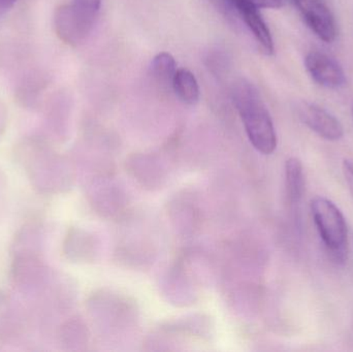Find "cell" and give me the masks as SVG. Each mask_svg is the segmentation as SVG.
Masks as SVG:
<instances>
[{
    "label": "cell",
    "mask_w": 353,
    "mask_h": 352,
    "mask_svg": "<svg viewBox=\"0 0 353 352\" xmlns=\"http://www.w3.org/2000/svg\"><path fill=\"white\" fill-rule=\"evenodd\" d=\"M230 92L252 146L261 154H273L277 148V134L257 87L246 79H239L232 84Z\"/></svg>",
    "instance_id": "obj_1"
},
{
    "label": "cell",
    "mask_w": 353,
    "mask_h": 352,
    "mask_svg": "<svg viewBox=\"0 0 353 352\" xmlns=\"http://www.w3.org/2000/svg\"><path fill=\"white\" fill-rule=\"evenodd\" d=\"M17 161L41 194H57L66 185L63 161L45 142H23L17 149Z\"/></svg>",
    "instance_id": "obj_2"
},
{
    "label": "cell",
    "mask_w": 353,
    "mask_h": 352,
    "mask_svg": "<svg viewBox=\"0 0 353 352\" xmlns=\"http://www.w3.org/2000/svg\"><path fill=\"white\" fill-rule=\"evenodd\" d=\"M103 0H72L56 10L54 28L66 45H82L94 28Z\"/></svg>",
    "instance_id": "obj_3"
},
{
    "label": "cell",
    "mask_w": 353,
    "mask_h": 352,
    "mask_svg": "<svg viewBox=\"0 0 353 352\" xmlns=\"http://www.w3.org/2000/svg\"><path fill=\"white\" fill-rule=\"evenodd\" d=\"M311 214L327 251L344 260L348 244L345 217L335 203L325 196H315L310 203Z\"/></svg>",
    "instance_id": "obj_4"
},
{
    "label": "cell",
    "mask_w": 353,
    "mask_h": 352,
    "mask_svg": "<svg viewBox=\"0 0 353 352\" xmlns=\"http://www.w3.org/2000/svg\"><path fill=\"white\" fill-rule=\"evenodd\" d=\"M212 6L230 22L242 25L252 35L261 52L272 55L274 41L263 16L250 0H209Z\"/></svg>",
    "instance_id": "obj_5"
},
{
    "label": "cell",
    "mask_w": 353,
    "mask_h": 352,
    "mask_svg": "<svg viewBox=\"0 0 353 352\" xmlns=\"http://www.w3.org/2000/svg\"><path fill=\"white\" fill-rule=\"evenodd\" d=\"M12 279L14 285L22 291L39 289L45 282V262L41 250H12Z\"/></svg>",
    "instance_id": "obj_6"
},
{
    "label": "cell",
    "mask_w": 353,
    "mask_h": 352,
    "mask_svg": "<svg viewBox=\"0 0 353 352\" xmlns=\"http://www.w3.org/2000/svg\"><path fill=\"white\" fill-rule=\"evenodd\" d=\"M298 8L308 28L325 43L338 37L337 22L331 8L323 0H290Z\"/></svg>",
    "instance_id": "obj_7"
},
{
    "label": "cell",
    "mask_w": 353,
    "mask_h": 352,
    "mask_svg": "<svg viewBox=\"0 0 353 352\" xmlns=\"http://www.w3.org/2000/svg\"><path fill=\"white\" fill-rule=\"evenodd\" d=\"M296 115L309 130L329 142H337L344 136L340 120L316 103L301 101L296 107Z\"/></svg>",
    "instance_id": "obj_8"
},
{
    "label": "cell",
    "mask_w": 353,
    "mask_h": 352,
    "mask_svg": "<svg viewBox=\"0 0 353 352\" xmlns=\"http://www.w3.org/2000/svg\"><path fill=\"white\" fill-rule=\"evenodd\" d=\"M304 63L309 76L323 88L340 89L347 83L341 64L325 52L319 50L309 52Z\"/></svg>",
    "instance_id": "obj_9"
},
{
    "label": "cell",
    "mask_w": 353,
    "mask_h": 352,
    "mask_svg": "<svg viewBox=\"0 0 353 352\" xmlns=\"http://www.w3.org/2000/svg\"><path fill=\"white\" fill-rule=\"evenodd\" d=\"M305 186L306 180L302 161L296 157H290L285 163V189L292 206L296 207L302 203Z\"/></svg>",
    "instance_id": "obj_10"
},
{
    "label": "cell",
    "mask_w": 353,
    "mask_h": 352,
    "mask_svg": "<svg viewBox=\"0 0 353 352\" xmlns=\"http://www.w3.org/2000/svg\"><path fill=\"white\" fill-rule=\"evenodd\" d=\"M172 86L178 99L185 105H193L199 103L201 95L199 83L190 70L186 68L176 70Z\"/></svg>",
    "instance_id": "obj_11"
},
{
    "label": "cell",
    "mask_w": 353,
    "mask_h": 352,
    "mask_svg": "<svg viewBox=\"0 0 353 352\" xmlns=\"http://www.w3.org/2000/svg\"><path fill=\"white\" fill-rule=\"evenodd\" d=\"M89 244L86 233L80 229H70L64 241V254L72 260H85L89 254Z\"/></svg>",
    "instance_id": "obj_12"
},
{
    "label": "cell",
    "mask_w": 353,
    "mask_h": 352,
    "mask_svg": "<svg viewBox=\"0 0 353 352\" xmlns=\"http://www.w3.org/2000/svg\"><path fill=\"white\" fill-rule=\"evenodd\" d=\"M176 70V60L172 54L161 52L153 58L151 70L155 80L161 84L172 85Z\"/></svg>",
    "instance_id": "obj_13"
},
{
    "label": "cell",
    "mask_w": 353,
    "mask_h": 352,
    "mask_svg": "<svg viewBox=\"0 0 353 352\" xmlns=\"http://www.w3.org/2000/svg\"><path fill=\"white\" fill-rule=\"evenodd\" d=\"M205 61L210 72L219 78L225 76L232 66V59L224 50H211L205 56Z\"/></svg>",
    "instance_id": "obj_14"
},
{
    "label": "cell",
    "mask_w": 353,
    "mask_h": 352,
    "mask_svg": "<svg viewBox=\"0 0 353 352\" xmlns=\"http://www.w3.org/2000/svg\"><path fill=\"white\" fill-rule=\"evenodd\" d=\"M342 172H343L346 184H347L348 189L353 198V159H345L343 161Z\"/></svg>",
    "instance_id": "obj_15"
},
{
    "label": "cell",
    "mask_w": 353,
    "mask_h": 352,
    "mask_svg": "<svg viewBox=\"0 0 353 352\" xmlns=\"http://www.w3.org/2000/svg\"><path fill=\"white\" fill-rule=\"evenodd\" d=\"M257 8H280L283 6L284 0H250Z\"/></svg>",
    "instance_id": "obj_16"
},
{
    "label": "cell",
    "mask_w": 353,
    "mask_h": 352,
    "mask_svg": "<svg viewBox=\"0 0 353 352\" xmlns=\"http://www.w3.org/2000/svg\"><path fill=\"white\" fill-rule=\"evenodd\" d=\"M18 0H0V17L3 16L6 12L12 10Z\"/></svg>",
    "instance_id": "obj_17"
},
{
    "label": "cell",
    "mask_w": 353,
    "mask_h": 352,
    "mask_svg": "<svg viewBox=\"0 0 353 352\" xmlns=\"http://www.w3.org/2000/svg\"><path fill=\"white\" fill-rule=\"evenodd\" d=\"M6 112L3 110L0 109V136L3 134L4 130H6Z\"/></svg>",
    "instance_id": "obj_18"
},
{
    "label": "cell",
    "mask_w": 353,
    "mask_h": 352,
    "mask_svg": "<svg viewBox=\"0 0 353 352\" xmlns=\"http://www.w3.org/2000/svg\"><path fill=\"white\" fill-rule=\"evenodd\" d=\"M352 117H353V105H352Z\"/></svg>",
    "instance_id": "obj_19"
}]
</instances>
